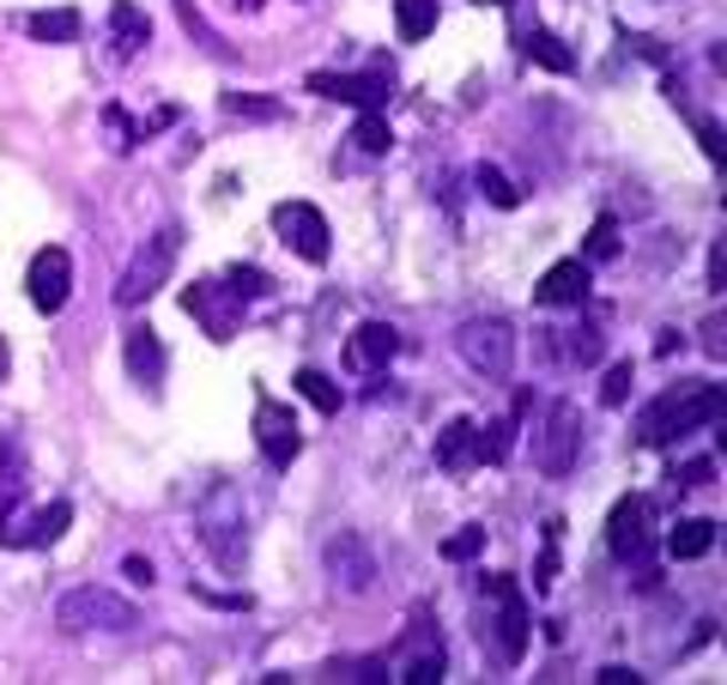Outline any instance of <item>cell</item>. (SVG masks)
Listing matches in <instances>:
<instances>
[{
	"instance_id": "cell-1",
	"label": "cell",
	"mask_w": 727,
	"mask_h": 685,
	"mask_svg": "<svg viewBox=\"0 0 727 685\" xmlns=\"http://www.w3.org/2000/svg\"><path fill=\"white\" fill-rule=\"evenodd\" d=\"M721 412H727V395L716 389V382H679V389H667L661 400L643 407L636 443L661 449V443H673V437H692V431H704V425H716Z\"/></svg>"
},
{
	"instance_id": "cell-2",
	"label": "cell",
	"mask_w": 727,
	"mask_h": 685,
	"mask_svg": "<svg viewBox=\"0 0 727 685\" xmlns=\"http://www.w3.org/2000/svg\"><path fill=\"white\" fill-rule=\"evenodd\" d=\"M194 534H201V546L213 552L218 571H231V576L243 571V559H249V515H243L237 485H213V498H206L201 515H194Z\"/></svg>"
},
{
	"instance_id": "cell-3",
	"label": "cell",
	"mask_w": 727,
	"mask_h": 685,
	"mask_svg": "<svg viewBox=\"0 0 727 685\" xmlns=\"http://www.w3.org/2000/svg\"><path fill=\"white\" fill-rule=\"evenodd\" d=\"M55 625L68 631V637H85V631H110V637H122V631L140 625V606L122 601L115 589L85 583V589H68L55 601Z\"/></svg>"
},
{
	"instance_id": "cell-4",
	"label": "cell",
	"mask_w": 727,
	"mask_h": 685,
	"mask_svg": "<svg viewBox=\"0 0 727 685\" xmlns=\"http://www.w3.org/2000/svg\"><path fill=\"white\" fill-rule=\"evenodd\" d=\"M485 601L498 606V613L479 625V637H491L498 662L515 667L528 655V601H522V583H515V576H485Z\"/></svg>"
},
{
	"instance_id": "cell-5",
	"label": "cell",
	"mask_w": 727,
	"mask_h": 685,
	"mask_svg": "<svg viewBox=\"0 0 727 685\" xmlns=\"http://www.w3.org/2000/svg\"><path fill=\"white\" fill-rule=\"evenodd\" d=\"M176 255H182V225H164V231H152V237L140 243V255H134V262H127L122 286H115V304H122V309L146 304V297L158 292L164 279H171Z\"/></svg>"
},
{
	"instance_id": "cell-6",
	"label": "cell",
	"mask_w": 727,
	"mask_h": 685,
	"mask_svg": "<svg viewBox=\"0 0 727 685\" xmlns=\"http://www.w3.org/2000/svg\"><path fill=\"white\" fill-rule=\"evenodd\" d=\"M454 346H461V358L479 377H510V365H515V334H510V321H498V316L461 321Z\"/></svg>"
},
{
	"instance_id": "cell-7",
	"label": "cell",
	"mask_w": 727,
	"mask_h": 685,
	"mask_svg": "<svg viewBox=\"0 0 727 685\" xmlns=\"http://www.w3.org/2000/svg\"><path fill=\"white\" fill-rule=\"evenodd\" d=\"M576 456H582V419H576L570 400H557V407L545 412V431L534 437V461H540L545 480H564V473L576 468Z\"/></svg>"
},
{
	"instance_id": "cell-8",
	"label": "cell",
	"mask_w": 727,
	"mask_h": 685,
	"mask_svg": "<svg viewBox=\"0 0 727 685\" xmlns=\"http://www.w3.org/2000/svg\"><path fill=\"white\" fill-rule=\"evenodd\" d=\"M273 231H279V243L285 249H297L304 262H328V249H334V231H328V218L316 213L309 201H279L273 206Z\"/></svg>"
},
{
	"instance_id": "cell-9",
	"label": "cell",
	"mask_w": 727,
	"mask_h": 685,
	"mask_svg": "<svg viewBox=\"0 0 727 685\" xmlns=\"http://www.w3.org/2000/svg\"><path fill=\"white\" fill-rule=\"evenodd\" d=\"M73 522V503H49V510H31L19 515V503H0V546H49V540H61Z\"/></svg>"
},
{
	"instance_id": "cell-10",
	"label": "cell",
	"mask_w": 727,
	"mask_h": 685,
	"mask_svg": "<svg viewBox=\"0 0 727 685\" xmlns=\"http://www.w3.org/2000/svg\"><path fill=\"white\" fill-rule=\"evenodd\" d=\"M24 292H31V304L43 309V316H61L68 309V292H73V255L68 249H37L31 255V274H24Z\"/></svg>"
},
{
	"instance_id": "cell-11",
	"label": "cell",
	"mask_w": 727,
	"mask_h": 685,
	"mask_svg": "<svg viewBox=\"0 0 727 685\" xmlns=\"http://www.w3.org/2000/svg\"><path fill=\"white\" fill-rule=\"evenodd\" d=\"M648 546H655V534H648V503L618 498L613 515H606V552H613L618 564H643Z\"/></svg>"
},
{
	"instance_id": "cell-12",
	"label": "cell",
	"mask_w": 727,
	"mask_h": 685,
	"mask_svg": "<svg viewBox=\"0 0 727 685\" xmlns=\"http://www.w3.org/2000/svg\"><path fill=\"white\" fill-rule=\"evenodd\" d=\"M309 92L334 103H358V110H388L395 73H309Z\"/></svg>"
},
{
	"instance_id": "cell-13",
	"label": "cell",
	"mask_w": 727,
	"mask_h": 685,
	"mask_svg": "<svg viewBox=\"0 0 727 685\" xmlns=\"http://www.w3.org/2000/svg\"><path fill=\"white\" fill-rule=\"evenodd\" d=\"M182 309L201 316L213 340H231V334H237V316H243V297L231 286H218V279H194V286L182 292Z\"/></svg>"
},
{
	"instance_id": "cell-14",
	"label": "cell",
	"mask_w": 727,
	"mask_h": 685,
	"mask_svg": "<svg viewBox=\"0 0 727 685\" xmlns=\"http://www.w3.org/2000/svg\"><path fill=\"white\" fill-rule=\"evenodd\" d=\"M255 443H262V456L273 461V468H291L297 449H304V437H297V419L291 407H279V400H255Z\"/></svg>"
},
{
	"instance_id": "cell-15",
	"label": "cell",
	"mask_w": 727,
	"mask_h": 685,
	"mask_svg": "<svg viewBox=\"0 0 727 685\" xmlns=\"http://www.w3.org/2000/svg\"><path fill=\"white\" fill-rule=\"evenodd\" d=\"M328 571H334V583H340L346 594H364L376 583V552L364 546L358 534H334L328 540Z\"/></svg>"
},
{
	"instance_id": "cell-16",
	"label": "cell",
	"mask_w": 727,
	"mask_h": 685,
	"mask_svg": "<svg viewBox=\"0 0 727 685\" xmlns=\"http://www.w3.org/2000/svg\"><path fill=\"white\" fill-rule=\"evenodd\" d=\"M395 352H400V328H388V321H364V328H352V340H346V370L370 377V370H388V358Z\"/></svg>"
},
{
	"instance_id": "cell-17",
	"label": "cell",
	"mask_w": 727,
	"mask_h": 685,
	"mask_svg": "<svg viewBox=\"0 0 727 685\" xmlns=\"http://www.w3.org/2000/svg\"><path fill=\"white\" fill-rule=\"evenodd\" d=\"M588 286H594V267L582 262H557V267H545V279L534 286V297L545 309H570V304H582V297H588Z\"/></svg>"
},
{
	"instance_id": "cell-18",
	"label": "cell",
	"mask_w": 727,
	"mask_h": 685,
	"mask_svg": "<svg viewBox=\"0 0 727 685\" xmlns=\"http://www.w3.org/2000/svg\"><path fill=\"white\" fill-rule=\"evenodd\" d=\"M164 365H171V358H164V340H158V334H152L146 321H140V328H127V377H134L140 389L158 395Z\"/></svg>"
},
{
	"instance_id": "cell-19",
	"label": "cell",
	"mask_w": 727,
	"mask_h": 685,
	"mask_svg": "<svg viewBox=\"0 0 727 685\" xmlns=\"http://www.w3.org/2000/svg\"><path fill=\"white\" fill-rule=\"evenodd\" d=\"M437 468H443V473L479 468V425L473 419H454V425L437 431Z\"/></svg>"
},
{
	"instance_id": "cell-20",
	"label": "cell",
	"mask_w": 727,
	"mask_h": 685,
	"mask_svg": "<svg viewBox=\"0 0 727 685\" xmlns=\"http://www.w3.org/2000/svg\"><path fill=\"white\" fill-rule=\"evenodd\" d=\"M110 37H115V61L140 55V43H152V19L134 7V0H115L110 7Z\"/></svg>"
},
{
	"instance_id": "cell-21",
	"label": "cell",
	"mask_w": 727,
	"mask_h": 685,
	"mask_svg": "<svg viewBox=\"0 0 727 685\" xmlns=\"http://www.w3.org/2000/svg\"><path fill=\"white\" fill-rule=\"evenodd\" d=\"M667 552L673 559H709L716 552V522H704V515H685V522H673V534H667Z\"/></svg>"
},
{
	"instance_id": "cell-22",
	"label": "cell",
	"mask_w": 727,
	"mask_h": 685,
	"mask_svg": "<svg viewBox=\"0 0 727 685\" xmlns=\"http://www.w3.org/2000/svg\"><path fill=\"white\" fill-rule=\"evenodd\" d=\"M31 37L37 43H80V31H85V19L73 7H55V12H31Z\"/></svg>"
},
{
	"instance_id": "cell-23",
	"label": "cell",
	"mask_w": 727,
	"mask_h": 685,
	"mask_svg": "<svg viewBox=\"0 0 727 685\" xmlns=\"http://www.w3.org/2000/svg\"><path fill=\"white\" fill-rule=\"evenodd\" d=\"M395 31L400 43H419L437 31V0H395Z\"/></svg>"
},
{
	"instance_id": "cell-24",
	"label": "cell",
	"mask_w": 727,
	"mask_h": 685,
	"mask_svg": "<svg viewBox=\"0 0 727 685\" xmlns=\"http://www.w3.org/2000/svg\"><path fill=\"white\" fill-rule=\"evenodd\" d=\"M522 49H528V55L540 61V68H552V73H570V68H576V55H570V49L557 43L552 31H540V24H534V31L522 37Z\"/></svg>"
},
{
	"instance_id": "cell-25",
	"label": "cell",
	"mask_w": 727,
	"mask_h": 685,
	"mask_svg": "<svg viewBox=\"0 0 727 685\" xmlns=\"http://www.w3.org/2000/svg\"><path fill=\"white\" fill-rule=\"evenodd\" d=\"M297 395H304L316 412H340V382L321 377V370H297Z\"/></svg>"
},
{
	"instance_id": "cell-26",
	"label": "cell",
	"mask_w": 727,
	"mask_h": 685,
	"mask_svg": "<svg viewBox=\"0 0 727 685\" xmlns=\"http://www.w3.org/2000/svg\"><path fill=\"white\" fill-rule=\"evenodd\" d=\"M613 255H618V218L601 213V218H594V231H588V255H582V262L601 267V262H613Z\"/></svg>"
},
{
	"instance_id": "cell-27",
	"label": "cell",
	"mask_w": 727,
	"mask_h": 685,
	"mask_svg": "<svg viewBox=\"0 0 727 685\" xmlns=\"http://www.w3.org/2000/svg\"><path fill=\"white\" fill-rule=\"evenodd\" d=\"M352 140H358V152H370V159H382V152L395 146V134H388L382 110H364V122L352 127Z\"/></svg>"
},
{
	"instance_id": "cell-28",
	"label": "cell",
	"mask_w": 727,
	"mask_h": 685,
	"mask_svg": "<svg viewBox=\"0 0 727 685\" xmlns=\"http://www.w3.org/2000/svg\"><path fill=\"white\" fill-rule=\"evenodd\" d=\"M510 449H515V425H510V419L479 425V461H503Z\"/></svg>"
},
{
	"instance_id": "cell-29",
	"label": "cell",
	"mask_w": 727,
	"mask_h": 685,
	"mask_svg": "<svg viewBox=\"0 0 727 685\" xmlns=\"http://www.w3.org/2000/svg\"><path fill=\"white\" fill-rule=\"evenodd\" d=\"M473 183H479V195H485L491 206H515V201H522V195H515V183L498 171V164H479V171H473Z\"/></svg>"
},
{
	"instance_id": "cell-30",
	"label": "cell",
	"mask_w": 727,
	"mask_h": 685,
	"mask_svg": "<svg viewBox=\"0 0 727 685\" xmlns=\"http://www.w3.org/2000/svg\"><path fill=\"white\" fill-rule=\"evenodd\" d=\"M557 540H564V522H545V552L534 564V589H552L557 583Z\"/></svg>"
},
{
	"instance_id": "cell-31",
	"label": "cell",
	"mask_w": 727,
	"mask_h": 685,
	"mask_svg": "<svg viewBox=\"0 0 727 685\" xmlns=\"http://www.w3.org/2000/svg\"><path fill=\"white\" fill-rule=\"evenodd\" d=\"M606 352V340L594 328H570V340H564V358L570 365H594V358Z\"/></svg>"
},
{
	"instance_id": "cell-32",
	"label": "cell",
	"mask_w": 727,
	"mask_h": 685,
	"mask_svg": "<svg viewBox=\"0 0 727 685\" xmlns=\"http://www.w3.org/2000/svg\"><path fill=\"white\" fill-rule=\"evenodd\" d=\"M479 552H485V528H461V534L443 540V559L449 564H467V559H479Z\"/></svg>"
},
{
	"instance_id": "cell-33",
	"label": "cell",
	"mask_w": 727,
	"mask_h": 685,
	"mask_svg": "<svg viewBox=\"0 0 727 685\" xmlns=\"http://www.w3.org/2000/svg\"><path fill=\"white\" fill-rule=\"evenodd\" d=\"M225 286L237 292L243 304H249V297H267V292H273V279L262 274V267H231V274H225Z\"/></svg>"
},
{
	"instance_id": "cell-34",
	"label": "cell",
	"mask_w": 727,
	"mask_h": 685,
	"mask_svg": "<svg viewBox=\"0 0 727 685\" xmlns=\"http://www.w3.org/2000/svg\"><path fill=\"white\" fill-rule=\"evenodd\" d=\"M631 382H636V370L631 365H613V370H606V382H601V407H625Z\"/></svg>"
},
{
	"instance_id": "cell-35",
	"label": "cell",
	"mask_w": 727,
	"mask_h": 685,
	"mask_svg": "<svg viewBox=\"0 0 727 685\" xmlns=\"http://www.w3.org/2000/svg\"><path fill=\"white\" fill-rule=\"evenodd\" d=\"M225 110H231V115H255V122H273V115H279V103H267V98H225Z\"/></svg>"
},
{
	"instance_id": "cell-36",
	"label": "cell",
	"mask_w": 727,
	"mask_h": 685,
	"mask_svg": "<svg viewBox=\"0 0 727 685\" xmlns=\"http://www.w3.org/2000/svg\"><path fill=\"white\" fill-rule=\"evenodd\" d=\"M716 480V461H685L679 473H673V485H709Z\"/></svg>"
},
{
	"instance_id": "cell-37",
	"label": "cell",
	"mask_w": 727,
	"mask_h": 685,
	"mask_svg": "<svg viewBox=\"0 0 727 685\" xmlns=\"http://www.w3.org/2000/svg\"><path fill=\"white\" fill-rule=\"evenodd\" d=\"M697 140H704L709 164H721V127H716V122H697Z\"/></svg>"
},
{
	"instance_id": "cell-38",
	"label": "cell",
	"mask_w": 727,
	"mask_h": 685,
	"mask_svg": "<svg viewBox=\"0 0 727 685\" xmlns=\"http://www.w3.org/2000/svg\"><path fill=\"white\" fill-rule=\"evenodd\" d=\"M704 352H709V358H721V352H727V340H721V316H709V321H704Z\"/></svg>"
},
{
	"instance_id": "cell-39",
	"label": "cell",
	"mask_w": 727,
	"mask_h": 685,
	"mask_svg": "<svg viewBox=\"0 0 727 685\" xmlns=\"http://www.w3.org/2000/svg\"><path fill=\"white\" fill-rule=\"evenodd\" d=\"M709 292H721V243L709 249Z\"/></svg>"
},
{
	"instance_id": "cell-40",
	"label": "cell",
	"mask_w": 727,
	"mask_h": 685,
	"mask_svg": "<svg viewBox=\"0 0 727 685\" xmlns=\"http://www.w3.org/2000/svg\"><path fill=\"white\" fill-rule=\"evenodd\" d=\"M127 576H134V583H146V589H152V564H146V559H127Z\"/></svg>"
},
{
	"instance_id": "cell-41",
	"label": "cell",
	"mask_w": 727,
	"mask_h": 685,
	"mask_svg": "<svg viewBox=\"0 0 727 685\" xmlns=\"http://www.w3.org/2000/svg\"><path fill=\"white\" fill-rule=\"evenodd\" d=\"M7 365H12V352H7V340H0V382H7Z\"/></svg>"
},
{
	"instance_id": "cell-42",
	"label": "cell",
	"mask_w": 727,
	"mask_h": 685,
	"mask_svg": "<svg viewBox=\"0 0 727 685\" xmlns=\"http://www.w3.org/2000/svg\"><path fill=\"white\" fill-rule=\"evenodd\" d=\"M0 461H12V443H7V437H0Z\"/></svg>"
}]
</instances>
